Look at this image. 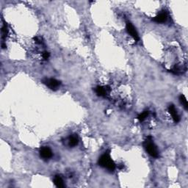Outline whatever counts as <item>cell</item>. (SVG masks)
Returning a JSON list of instances; mask_svg holds the SVG:
<instances>
[{"instance_id": "cell-1", "label": "cell", "mask_w": 188, "mask_h": 188, "mask_svg": "<svg viewBox=\"0 0 188 188\" xmlns=\"http://www.w3.org/2000/svg\"><path fill=\"white\" fill-rule=\"evenodd\" d=\"M98 165L101 167L107 168L110 171H114L116 168L115 164L113 160L110 158V156L107 152L100 157L98 160Z\"/></svg>"}, {"instance_id": "cell-2", "label": "cell", "mask_w": 188, "mask_h": 188, "mask_svg": "<svg viewBox=\"0 0 188 188\" xmlns=\"http://www.w3.org/2000/svg\"><path fill=\"white\" fill-rule=\"evenodd\" d=\"M143 146H144L145 149L146 150V151L148 152V154H150L151 157L157 158L159 157V152L157 150V146H155V144L152 141L151 137H148L145 140L144 143H143Z\"/></svg>"}, {"instance_id": "cell-3", "label": "cell", "mask_w": 188, "mask_h": 188, "mask_svg": "<svg viewBox=\"0 0 188 188\" xmlns=\"http://www.w3.org/2000/svg\"><path fill=\"white\" fill-rule=\"evenodd\" d=\"M43 82H44V83L45 84L47 87H49L51 90H57V89L59 88V87H60V84H61L60 81L52 78L44 79V80H43Z\"/></svg>"}, {"instance_id": "cell-4", "label": "cell", "mask_w": 188, "mask_h": 188, "mask_svg": "<svg viewBox=\"0 0 188 188\" xmlns=\"http://www.w3.org/2000/svg\"><path fill=\"white\" fill-rule=\"evenodd\" d=\"M126 27L127 33L129 34V35H131V36L133 37L136 41H139L138 34H137V31H136V29L135 28V27L132 25V23L129 22V21H127Z\"/></svg>"}, {"instance_id": "cell-5", "label": "cell", "mask_w": 188, "mask_h": 188, "mask_svg": "<svg viewBox=\"0 0 188 188\" xmlns=\"http://www.w3.org/2000/svg\"><path fill=\"white\" fill-rule=\"evenodd\" d=\"M40 155L44 160H48L52 157V151L49 147H43L40 150Z\"/></svg>"}, {"instance_id": "cell-6", "label": "cell", "mask_w": 188, "mask_h": 188, "mask_svg": "<svg viewBox=\"0 0 188 188\" xmlns=\"http://www.w3.org/2000/svg\"><path fill=\"white\" fill-rule=\"evenodd\" d=\"M167 19H168L167 12H166L165 11H162V12H160V13H159L157 16H155L154 18L153 21L156 23H159V24H160V23L165 22V21H167Z\"/></svg>"}, {"instance_id": "cell-7", "label": "cell", "mask_w": 188, "mask_h": 188, "mask_svg": "<svg viewBox=\"0 0 188 188\" xmlns=\"http://www.w3.org/2000/svg\"><path fill=\"white\" fill-rule=\"evenodd\" d=\"M168 112L171 115L172 119H173L175 123H178L179 121H180L179 115H178L177 110H176V108H175V107L173 106V105H170L169 107H168Z\"/></svg>"}, {"instance_id": "cell-8", "label": "cell", "mask_w": 188, "mask_h": 188, "mask_svg": "<svg viewBox=\"0 0 188 188\" xmlns=\"http://www.w3.org/2000/svg\"><path fill=\"white\" fill-rule=\"evenodd\" d=\"M110 89L107 87H102V86H98L96 89V94L99 96H105L108 94Z\"/></svg>"}, {"instance_id": "cell-9", "label": "cell", "mask_w": 188, "mask_h": 188, "mask_svg": "<svg viewBox=\"0 0 188 188\" xmlns=\"http://www.w3.org/2000/svg\"><path fill=\"white\" fill-rule=\"evenodd\" d=\"M79 143L78 137L76 135H71L69 138V146L70 147H74Z\"/></svg>"}, {"instance_id": "cell-10", "label": "cell", "mask_w": 188, "mask_h": 188, "mask_svg": "<svg viewBox=\"0 0 188 188\" xmlns=\"http://www.w3.org/2000/svg\"><path fill=\"white\" fill-rule=\"evenodd\" d=\"M54 183H55V186H56L57 187H65V184H64L62 177L60 176H58V175L55 176V178H54Z\"/></svg>"}, {"instance_id": "cell-11", "label": "cell", "mask_w": 188, "mask_h": 188, "mask_svg": "<svg viewBox=\"0 0 188 188\" xmlns=\"http://www.w3.org/2000/svg\"><path fill=\"white\" fill-rule=\"evenodd\" d=\"M179 100H180V102L182 103V105H183V107H184V109H185V110H187L188 104H187V99H186L185 96H184V95H181Z\"/></svg>"}, {"instance_id": "cell-12", "label": "cell", "mask_w": 188, "mask_h": 188, "mask_svg": "<svg viewBox=\"0 0 188 188\" xmlns=\"http://www.w3.org/2000/svg\"><path fill=\"white\" fill-rule=\"evenodd\" d=\"M148 111H144V112H142V113L139 115L137 119H138L140 121H143L148 117Z\"/></svg>"}, {"instance_id": "cell-13", "label": "cell", "mask_w": 188, "mask_h": 188, "mask_svg": "<svg viewBox=\"0 0 188 188\" xmlns=\"http://www.w3.org/2000/svg\"><path fill=\"white\" fill-rule=\"evenodd\" d=\"M2 31L3 37H6L7 35H8V28H7V26L5 24L2 27Z\"/></svg>"}, {"instance_id": "cell-14", "label": "cell", "mask_w": 188, "mask_h": 188, "mask_svg": "<svg viewBox=\"0 0 188 188\" xmlns=\"http://www.w3.org/2000/svg\"><path fill=\"white\" fill-rule=\"evenodd\" d=\"M49 56L50 54L48 52V51H44V52H43L42 54V57L43 58H44V60H47V59H49Z\"/></svg>"}]
</instances>
